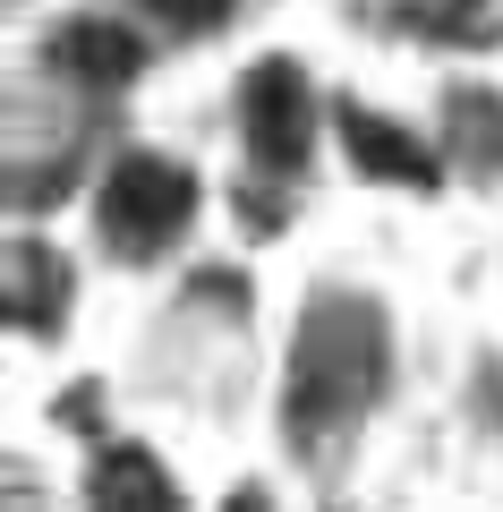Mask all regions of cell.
Segmentation results:
<instances>
[{"label": "cell", "mask_w": 503, "mask_h": 512, "mask_svg": "<svg viewBox=\"0 0 503 512\" xmlns=\"http://www.w3.org/2000/svg\"><path fill=\"white\" fill-rule=\"evenodd\" d=\"M376 376H384V342H376V316L367 308H316L307 316V342L299 367H290V444H333L367 402H376Z\"/></svg>", "instance_id": "1"}, {"label": "cell", "mask_w": 503, "mask_h": 512, "mask_svg": "<svg viewBox=\"0 0 503 512\" xmlns=\"http://www.w3.org/2000/svg\"><path fill=\"white\" fill-rule=\"evenodd\" d=\"M188 214H197V180L162 154H128L103 180V239L128 256H162L188 231Z\"/></svg>", "instance_id": "2"}, {"label": "cell", "mask_w": 503, "mask_h": 512, "mask_svg": "<svg viewBox=\"0 0 503 512\" xmlns=\"http://www.w3.org/2000/svg\"><path fill=\"white\" fill-rule=\"evenodd\" d=\"M248 146L265 171H299L316 146V94H307L299 60H256L248 77Z\"/></svg>", "instance_id": "3"}, {"label": "cell", "mask_w": 503, "mask_h": 512, "mask_svg": "<svg viewBox=\"0 0 503 512\" xmlns=\"http://www.w3.org/2000/svg\"><path fill=\"white\" fill-rule=\"evenodd\" d=\"M342 146H350V163H359L367 180H401V188H435V180H444V171H435V154L418 146L410 128L376 120V111H359V103L342 111Z\"/></svg>", "instance_id": "4"}, {"label": "cell", "mask_w": 503, "mask_h": 512, "mask_svg": "<svg viewBox=\"0 0 503 512\" xmlns=\"http://www.w3.org/2000/svg\"><path fill=\"white\" fill-rule=\"evenodd\" d=\"M52 60L77 77V86H128L145 52H137V35L111 26V18H69V26L52 35Z\"/></svg>", "instance_id": "5"}, {"label": "cell", "mask_w": 503, "mask_h": 512, "mask_svg": "<svg viewBox=\"0 0 503 512\" xmlns=\"http://www.w3.org/2000/svg\"><path fill=\"white\" fill-rule=\"evenodd\" d=\"M94 512H180V487L145 444H111L94 461Z\"/></svg>", "instance_id": "6"}, {"label": "cell", "mask_w": 503, "mask_h": 512, "mask_svg": "<svg viewBox=\"0 0 503 512\" xmlns=\"http://www.w3.org/2000/svg\"><path fill=\"white\" fill-rule=\"evenodd\" d=\"M60 299H69L60 256H43V248H18V256H9V316H18V325H52Z\"/></svg>", "instance_id": "7"}, {"label": "cell", "mask_w": 503, "mask_h": 512, "mask_svg": "<svg viewBox=\"0 0 503 512\" xmlns=\"http://www.w3.org/2000/svg\"><path fill=\"white\" fill-rule=\"evenodd\" d=\"M154 18H171V26H188V35H205V26L231 18V0H154Z\"/></svg>", "instance_id": "8"}, {"label": "cell", "mask_w": 503, "mask_h": 512, "mask_svg": "<svg viewBox=\"0 0 503 512\" xmlns=\"http://www.w3.org/2000/svg\"><path fill=\"white\" fill-rule=\"evenodd\" d=\"M222 512H273V504H265V495H231V504H222Z\"/></svg>", "instance_id": "9"}]
</instances>
